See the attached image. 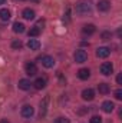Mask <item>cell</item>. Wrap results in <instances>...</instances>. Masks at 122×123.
I'll return each mask as SVG.
<instances>
[{
	"label": "cell",
	"mask_w": 122,
	"mask_h": 123,
	"mask_svg": "<svg viewBox=\"0 0 122 123\" xmlns=\"http://www.w3.org/2000/svg\"><path fill=\"white\" fill-rule=\"evenodd\" d=\"M92 12V6L89 1H79L78 4H76V13H79V14H88V13H91Z\"/></svg>",
	"instance_id": "1"
},
{
	"label": "cell",
	"mask_w": 122,
	"mask_h": 123,
	"mask_svg": "<svg viewBox=\"0 0 122 123\" xmlns=\"http://www.w3.org/2000/svg\"><path fill=\"white\" fill-rule=\"evenodd\" d=\"M86 60H88V53L85 50H82V49L76 50V53H75V62L76 63H85Z\"/></svg>",
	"instance_id": "2"
},
{
	"label": "cell",
	"mask_w": 122,
	"mask_h": 123,
	"mask_svg": "<svg viewBox=\"0 0 122 123\" xmlns=\"http://www.w3.org/2000/svg\"><path fill=\"white\" fill-rule=\"evenodd\" d=\"M112 72H114L112 63H109V62L102 63V66H101V73H102L103 76H109V74H112Z\"/></svg>",
	"instance_id": "3"
},
{
	"label": "cell",
	"mask_w": 122,
	"mask_h": 123,
	"mask_svg": "<svg viewBox=\"0 0 122 123\" xmlns=\"http://www.w3.org/2000/svg\"><path fill=\"white\" fill-rule=\"evenodd\" d=\"M46 83H47L46 77H37V79L34 80L33 86H34V89H37V90H42V89H45V87H46Z\"/></svg>",
	"instance_id": "4"
},
{
	"label": "cell",
	"mask_w": 122,
	"mask_h": 123,
	"mask_svg": "<svg viewBox=\"0 0 122 123\" xmlns=\"http://www.w3.org/2000/svg\"><path fill=\"white\" fill-rule=\"evenodd\" d=\"M34 115V109L30 105H25L22 107V116L23 117H32Z\"/></svg>",
	"instance_id": "5"
},
{
	"label": "cell",
	"mask_w": 122,
	"mask_h": 123,
	"mask_svg": "<svg viewBox=\"0 0 122 123\" xmlns=\"http://www.w3.org/2000/svg\"><path fill=\"white\" fill-rule=\"evenodd\" d=\"M96 7H98L99 12H108L111 9V3L108 0H99L98 4H96Z\"/></svg>",
	"instance_id": "6"
},
{
	"label": "cell",
	"mask_w": 122,
	"mask_h": 123,
	"mask_svg": "<svg viewBox=\"0 0 122 123\" xmlns=\"http://www.w3.org/2000/svg\"><path fill=\"white\" fill-rule=\"evenodd\" d=\"M109 55H111V49H108V47H98L96 49V56L101 59H105Z\"/></svg>",
	"instance_id": "7"
},
{
	"label": "cell",
	"mask_w": 122,
	"mask_h": 123,
	"mask_svg": "<svg viewBox=\"0 0 122 123\" xmlns=\"http://www.w3.org/2000/svg\"><path fill=\"white\" fill-rule=\"evenodd\" d=\"M42 64L46 67V69H50L55 66V59L52 56H43L42 57Z\"/></svg>",
	"instance_id": "8"
},
{
	"label": "cell",
	"mask_w": 122,
	"mask_h": 123,
	"mask_svg": "<svg viewBox=\"0 0 122 123\" xmlns=\"http://www.w3.org/2000/svg\"><path fill=\"white\" fill-rule=\"evenodd\" d=\"M25 69H26V73H27L29 76H34V74L37 73V67H36V64H34L33 62H29V63H26Z\"/></svg>",
	"instance_id": "9"
},
{
	"label": "cell",
	"mask_w": 122,
	"mask_h": 123,
	"mask_svg": "<svg viewBox=\"0 0 122 123\" xmlns=\"http://www.w3.org/2000/svg\"><path fill=\"white\" fill-rule=\"evenodd\" d=\"M114 109H115V105H114L111 100H106V102L102 103V110H103L105 113H111Z\"/></svg>",
	"instance_id": "10"
},
{
	"label": "cell",
	"mask_w": 122,
	"mask_h": 123,
	"mask_svg": "<svg viewBox=\"0 0 122 123\" xmlns=\"http://www.w3.org/2000/svg\"><path fill=\"white\" fill-rule=\"evenodd\" d=\"M93 97H95V92L92 90V89H85L83 92H82V99L83 100H93Z\"/></svg>",
	"instance_id": "11"
},
{
	"label": "cell",
	"mask_w": 122,
	"mask_h": 123,
	"mask_svg": "<svg viewBox=\"0 0 122 123\" xmlns=\"http://www.w3.org/2000/svg\"><path fill=\"white\" fill-rule=\"evenodd\" d=\"M89 76H91V70H89V69H79L78 77H79L81 80H86V79H89Z\"/></svg>",
	"instance_id": "12"
},
{
	"label": "cell",
	"mask_w": 122,
	"mask_h": 123,
	"mask_svg": "<svg viewBox=\"0 0 122 123\" xmlns=\"http://www.w3.org/2000/svg\"><path fill=\"white\" fill-rule=\"evenodd\" d=\"M47 97H45L42 102H40V117H45L46 116V112H47Z\"/></svg>",
	"instance_id": "13"
},
{
	"label": "cell",
	"mask_w": 122,
	"mask_h": 123,
	"mask_svg": "<svg viewBox=\"0 0 122 123\" xmlns=\"http://www.w3.org/2000/svg\"><path fill=\"white\" fill-rule=\"evenodd\" d=\"M32 86L30 80H27V79H20L19 80V89H22V90H29Z\"/></svg>",
	"instance_id": "14"
},
{
	"label": "cell",
	"mask_w": 122,
	"mask_h": 123,
	"mask_svg": "<svg viewBox=\"0 0 122 123\" xmlns=\"http://www.w3.org/2000/svg\"><path fill=\"white\" fill-rule=\"evenodd\" d=\"M22 16H23V19H26V20H33L36 14H34V10H32V9H25L23 13H22Z\"/></svg>",
	"instance_id": "15"
},
{
	"label": "cell",
	"mask_w": 122,
	"mask_h": 123,
	"mask_svg": "<svg viewBox=\"0 0 122 123\" xmlns=\"http://www.w3.org/2000/svg\"><path fill=\"white\" fill-rule=\"evenodd\" d=\"M98 90H99L101 94H108V93L111 92V87H109L108 83H99L98 85Z\"/></svg>",
	"instance_id": "16"
},
{
	"label": "cell",
	"mask_w": 122,
	"mask_h": 123,
	"mask_svg": "<svg viewBox=\"0 0 122 123\" xmlns=\"http://www.w3.org/2000/svg\"><path fill=\"white\" fill-rule=\"evenodd\" d=\"M27 47H29L30 50H39L40 43H39V40H36V39H29V42H27Z\"/></svg>",
	"instance_id": "17"
},
{
	"label": "cell",
	"mask_w": 122,
	"mask_h": 123,
	"mask_svg": "<svg viewBox=\"0 0 122 123\" xmlns=\"http://www.w3.org/2000/svg\"><path fill=\"white\" fill-rule=\"evenodd\" d=\"M96 31V27L93 26V25H85L83 26V29H82V33L83 34H88V36H91Z\"/></svg>",
	"instance_id": "18"
},
{
	"label": "cell",
	"mask_w": 122,
	"mask_h": 123,
	"mask_svg": "<svg viewBox=\"0 0 122 123\" xmlns=\"http://www.w3.org/2000/svg\"><path fill=\"white\" fill-rule=\"evenodd\" d=\"M0 19H1L3 22H7V20L10 19V10H9V9H1V10H0Z\"/></svg>",
	"instance_id": "19"
},
{
	"label": "cell",
	"mask_w": 122,
	"mask_h": 123,
	"mask_svg": "<svg viewBox=\"0 0 122 123\" xmlns=\"http://www.w3.org/2000/svg\"><path fill=\"white\" fill-rule=\"evenodd\" d=\"M13 31L14 33H23L25 31V25L23 23H19V22H16V23H13Z\"/></svg>",
	"instance_id": "20"
},
{
	"label": "cell",
	"mask_w": 122,
	"mask_h": 123,
	"mask_svg": "<svg viewBox=\"0 0 122 123\" xmlns=\"http://www.w3.org/2000/svg\"><path fill=\"white\" fill-rule=\"evenodd\" d=\"M27 34H29V37H37V36L40 34V29H37V27L34 26V27H32L30 30H29Z\"/></svg>",
	"instance_id": "21"
},
{
	"label": "cell",
	"mask_w": 122,
	"mask_h": 123,
	"mask_svg": "<svg viewBox=\"0 0 122 123\" xmlns=\"http://www.w3.org/2000/svg\"><path fill=\"white\" fill-rule=\"evenodd\" d=\"M22 46H23V43H22L20 40H14V42L12 43V47H13V49H22Z\"/></svg>",
	"instance_id": "22"
},
{
	"label": "cell",
	"mask_w": 122,
	"mask_h": 123,
	"mask_svg": "<svg viewBox=\"0 0 122 123\" xmlns=\"http://www.w3.org/2000/svg\"><path fill=\"white\" fill-rule=\"evenodd\" d=\"M69 20H70V9H68L66 13H65V16H63V22L65 23H69Z\"/></svg>",
	"instance_id": "23"
},
{
	"label": "cell",
	"mask_w": 122,
	"mask_h": 123,
	"mask_svg": "<svg viewBox=\"0 0 122 123\" xmlns=\"http://www.w3.org/2000/svg\"><path fill=\"white\" fill-rule=\"evenodd\" d=\"M53 123H69V119L68 117H58Z\"/></svg>",
	"instance_id": "24"
},
{
	"label": "cell",
	"mask_w": 122,
	"mask_h": 123,
	"mask_svg": "<svg viewBox=\"0 0 122 123\" xmlns=\"http://www.w3.org/2000/svg\"><path fill=\"white\" fill-rule=\"evenodd\" d=\"M111 36H112V34H111L109 31H103V33H102V40H109Z\"/></svg>",
	"instance_id": "25"
},
{
	"label": "cell",
	"mask_w": 122,
	"mask_h": 123,
	"mask_svg": "<svg viewBox=\"0 0 122 123\" xmlns=\"http://www.w3.org/2000/svg\"><path fill=\"white\" fill-rule=\"evenodd\" d=\"M91 123H102L101 116H93V117L91 119Z\"/></svg>",
	"instance_id": "26"
},
{
	"label": "cell",
	"mask_w": 122,
	"mask_h": 123,
	"mask_svg": "<svg viewBox=\"0 0 122 123\" xmlns=\"http://www.w3.org/2000/svg\"><path fill=\"white\" fill-rule=\"evenodd\" d=\"M115 99H118V100H121L122 99V90L121 89H118V90L115 92Z\"/></svg>",
	"instance_id": "27"
},
{
	"label": "cell",
	"mask_w": 122,
	"mask_h": 123,
	"mask_svg": "<svg viewBox=\"0 0 122 123\" xmlns=\"http://www.w3.org/2000/svg\"><path fill=\"white\" fill-rule=\"evenodd\" d=\"M40 26H42V27L45 26V20H43V19H42V20H39V22L36 23V27H37V29H40Z\"/></svg>",
	"instance_id": "28"
},
{
	"label": "cell",
	"mask_w": 122,
	"mask_h": 123,
	"mask_svg": "<svg viewBox=\"0 0 122 123\" xmlns=\"http://www.w3.org/2000/svg\"><path fill=\"white\" fill-rule=\"evenodd\" d=\"M116 82H118V85H122V74L121 73L116 76Z\"/></svg>",
	"instance_id": "29"
},
{
	"label": "cell",
	"mask_w": 122,
	"mask_h": 123,
	"mask_svg": "<svg viewBox=\"0 0 122 123\" xmlns=\"http://www.w3.org/2000/svg\"><path fill=\"white\" fill-rule=\"evenodd\" d=\"M0 123H9V120H7V119H1V120H0Z\"/></svg>",
	"instance_id": "30"
},
{
	"label": "cell",
	"mask_w": 122,
	"mask_h": 123,
	"mask_svg": "<svg viewBox=\"0 0 122 123\" xmlns=\"http://www.w3.org/2000/svg\"><path fill=\"white\" fill-rule=\"evenodd\" d=\"M4 1H6V0H0V4H4Z\"/></svg>",
	"instance_id": "31"
},
{
	"label": "cell",
	"mask_w": 122,
	"mask_h": 123,
	"mask_svg": "<svg viewBox=\"0 0 122 123\" xmlns=\"http://www.w3.org/2000/svg\"><path fill=\"white\" fill-rule=\"evenodd\" d=\"M33 1H37V0H33Z\"/></svg>",
	"instance_id": "32"
}]
</instances>
